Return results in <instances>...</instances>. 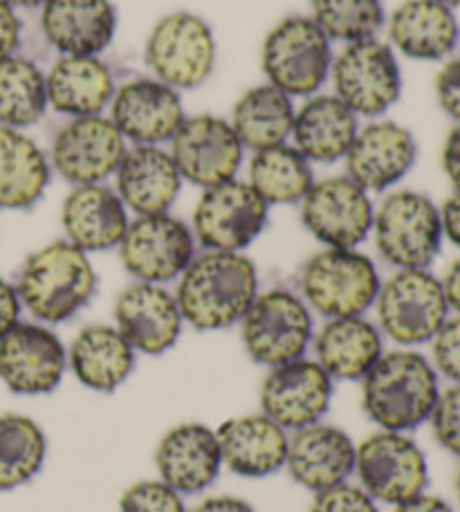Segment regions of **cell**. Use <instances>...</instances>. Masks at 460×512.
Wrapping results in <instances>:
<instances>
[{
	"instance_id": "8fae6325",
	"label": "cell",
	"mask_w": 460,
	"mask_h": 512,
	"mask_svg": "<svg viewBox=\"0 0 460 512\" xmlns=\"http://www.w3.org/2000/svg\"><path fill=\"white\" fill-rule=\"evenodd\" d=\"M335 97L355 115L380 117L398 104L402 72L391 45L377 39L348 43L330 68Z\"/></svg>"
},
{
	"instance_id": "7bdbcfd3",
	"label": "cell",
	"mask_w": 460,
	"mask_h": 512,
	"mask_svg": "<svg viewBox=\"0 0 460 512\" xmlns=\"http://www.w3.org/2000/svg\"><path fill=\"white\" fill-rule=\"evenodd\" d=\"M436 99L443 111L460 124V57L447 61L436 77Z\"/></svg>"
},
{
	"instance_id": "d6986e66",
	"label": "cell",
	"mask_w": 460,
	"mask_h": 512,
	"mask_svg": "<svg viewBox=\"0 0 460 512\" xmlns=\"http://www.w3.org/2000/svg\"><path fill=\"white\" fill-rule=\"evenodd\" d=\"M115 328L135 353L162 355L178 344L184 317L178 299L158 283L137 281L119 292Z\"/></svg>"
},
{
	"instance_id": "603a6c76",
	"label": "cell",
	"mask_w": 460,
	"mask_h": 512,
	"mask_svg": "<svg viewBox=\"0 0 460 512\" xmlns=\"http://www.w3.org/2000/svg\"><path fill=\"white\" fill-rule=\"evenodd\" d=\"M155 465L160 479L180 495H200L223 470L216 429L202 423L171 427L155 450Z\"/></svg>"
},
{
	"instance_id": "3957f363",
	"label": "cell",
	"mask_w": 460,
	"mask_h": 512,
	"mask_svg": "<svg viewBox=\"0 0 460 512\" xmlns=\"http://www.w3.org/2000/svg\"><path fill=\"white\" fill-rule=\"evenodd\" d=\"M23 308L41 324H63L84 310L97 290L88 254L68 241H54L27 256L16 281Z\"/></svg>"
},
{
	"instance_id": "8d00e7d4",
	"label": "cell",
	"mask_w": 460,
	"mask_h": 512,
	"mask_svg": "<svg viewBox=\"0 0 460 512\" xmlns=\"http://www.w3.org/2000/svg\"><path fill=\"white\" fill-rule=\"evenodd\" d=\"M48 84L43 70L25 57L0 61V126L30 128L48 111Z\"/></svg>"
},
{
	"instance_id": "e0dca14e",
	"label": "cell",
	"mask_w": 460,
	"mask_h": 512,
	"mask_svg": "<svg viewBox=\"0 0 460 512\" xmlns=\"http://www.w3.org/2000/svg\"><path fill=\"white\" fill-rule=\"evenodd\" d=\"M333 393L335 380L321 364L299 358L268 371L261 384V411L292 434L324 420Z\"/></svg>"
},
{
	"instance_id": "ffe728a7",
	"label": "cell",
	"mask_w": 460,
	"mask_h": 512,
	"mask_svg": "<svg viewBox=\"0 0 460 512\" xmlns=\"http://www.w3.org/2000/svg\"><path fill=\"white\" fill-rule=\"evenodd\" d=\"M418 160V142L398 122H373L360 128L346 153V176L368 194H382L407 176Z\"/></svg>"
},
{
	"instance_id": "ac0fdd59",
	"label": "cell",
	"mask_w": 460,
	"mask_h": 512,
	"mask_svg": "<svg viewBox=\"0 0 460 512\" xmlns=\"http://www.w3.org/2000/svg\"><path fill=\"white\" fill-rule=\"evenodd\" d=\"M126 153L124 135L101 115L77 117L57 133L50 164L72 185H101L115 176Z\"/></svg>"
},
{
	"instance_id": "f35d334b",
	"label": "cell",
	"mask_w": 460,
	"mask_h": 512,
	"mask_svg": "<svg viewBox=\"0 0 460 512\" xmlns=\"http://www.w3.org/2000/svg\"><path fill=\"white\" fill-rule=\"evenodd\" d=\"M119 512H189L180 492L162 479H144L133 483L122 499Z\"/></svg>"
},
{
	"instance_id": "ee69618b",
	"label": "cell",
	"mask_w": 460,
	"mask_h": 512,
	"mask_svg": "<svg viewBox=\"0 0 460 512\" xmlns=\"http://www.w3.org/2000/svg\"><path fill=\"white\" fill-rule=\"evenodd\" d=\"M21 18L16 16L14 5L7 0H0V61L14 57V52L21 43Z\"/></svg>"
},
{
	"instance_id": "c3c4849f",
	"label": "cell",
	"mask_w": 460,
	"mask_h": 512,
	"mask_svg": "<svg viewBox=\"0 0 460 512\" xmlns=\"http://www.w3.org/2000/svg\"><path fill=\"white\" fill-rule=\"evenodd\" d=\"M191 512H256L250 501H245L241 497H229V495H220V497H209L193 508Z\"/></svg>"
},
{
	"instance_id": "9a60e30c",
	"label": "cell",
	"mask_w": 460,
	"mask_h": 512,
	"mask_svg": "<svg viewBox=\"0 0 460 512\" xmlns=\"http://www.w3.org/2000/svg\"><path fill=\"white\" fill-rule=\"evenodd\" d=\"M68 371V349L48 324L18 322L0 340V380L18 396H45Z\"/></svg>"
},
{
	"instance_id": "e575fe53",
	"label": "cell",
	"mask_w": 460,
	"mask_h": 512,
	"mask_svg": "<svg viewBox=\"0 0 460 512\" xmlns=\"http://www.w3.org/2000/svg\"><path fill=\"white\" fill-rule=\"evenodd\" d=\"M247 182L268 205H294L315 185V171L299 149L279 144L254 151Z\"/></svg>"
},
{
	"instance_id": "f546056e",
	"label": "cell",
	"mask_w": 460,
	"mask_h": 512,
	"mask_svg": "<svg viewBox=\"0 0 460 512\" xmlns=\"http://www.w3.org/2000/svg\"><path fill=\"white\" fill-rule=\"evenodd\" d=\"M137 353L115 326L81 328L68 349V369L86 389L113 393L131 378Z\"/></svg>"
},
{
	"instance_id": "816d5d0a",
	"label": "cell",
	"mask_w": 460,
	"mask_h": 512,
	"mask_svg": "<svg viewBox=\"0 0 460 512\" xmlns=\"http://www.w3.org/2000/svg\"><path fill=\"white\" fill-rule=\"evenodd\" d=\"M9 5L14 7H25V9H32V7H43L48 0H7Z\"/></svg>"
},
{
	"instance_id": "f6af8a7d",
	"label": "cell",
	"mask_w": 460,
	"mask_h": 512,
	"mask_svg": "<svg viewBox=\"0 0 460 512\" xmlns=\"http://www.w3.org/2000/svg\"><path fill=\"white\" fill-rule=\"evenodd\" d=\"M21 313L23 304L21 297H18L16 283L0 277V340L21 322Z\"/></svg>"
},
{
	"instance_id": "bcb514c9",
	"label": "cell",
	"mask_w": 460,
	"mask_h": 512,
	"mask_svg": "<svg viewBox=\"0 0 460 512\" xmlns=\"http://www.w3.org/2000/svg\"><path fill=\"white\" fill-rule=\"evenodd\" d=\"M443 169L449 182H452V187L460 191V124H456L445 137Z\"/></svg>"
},
{
	"instance_id": "8992f818",
	"label": "cell",
	"mask_w": 460,
	"mask_h": 512,
	"mask_svg": "<svg viewBox=\"0 0 460 512\" xmlns=\"http://www.w3.org/2000/svg\"><path fill=\"white\" fill-rule=\"evenodd\" d=\"M377 328L402 349L429 344L449 310L443 281L431 270H395L375 299Z\"/></svg>"
},
{
	"instance_id": "f907efd6",
	"label": "cell",
	"mask_w": 460,
	"mask_h": 512,
	"mask_svg": "<svg viewBox=\"0 0 460 512\" xmlns=\"http://www.w3.org/2000/svg\"><path fill=\"white\" fill-rule=\"evenodd\" d=\"M440 281H443L449 310H452L454 315H460V259H456L452 265H449L445 277Z\"/></svg>"
},
{
	"instance_id": "6da1fadb",
	"label": "cell",
	"mask_w": 460,
	"mask_h": 512,
	"mask_svg": "<svg viewBox=\"0 0 460 512\" xmlns=\"http://www.w3.org/2000/svg\"><path fill=\"white\" fill-rule=\"evenodd\" d=\"M259 295V272L243 252L205 250L178 279L176 299L184 324L196 331H223L241 324Z\"/></svg>"
},
{
	"instance_id": "9c48e42d",
	"label": "cell",
	"mask_w": 460,
	"mask_h": 512,
	"mask_svg": "<svg viewBox=\"0 0 460 512\" xmlns=\"http://www.w3.org/2000/svg\"><path fill=\"white\" fill-rule=\"evenodd\" d=\"M355 474L377 504L389 506H400L429 486V463L422 447L411 436L386 429L357 443Z\"/></svg>"
},
{
	"instance_id": "d6a6232c",
	"label": "cell",
	"mask_w": 460,
	"mask_h": 512,
	"mask_svg": "<svg viewBox=\"0 0 460 512\" xmlns=\"http://www.w3.org/2000/svg\"><path fill=\"white\" fill-rule=\"evenodd\" d=\"M52 180L48 155L30 135L0 126V209H30Z\"/></svg>"
},
{
	"instance_id": "5bb4252c",
	"label": "cell",
	"mask_w": 460,
	"mask_h": 512,
	"mask_svg": "<svg viewBox=\"0 0 460 512\" xmlns=\"http://www.w3.org/2000/svg\"><path fill=\"white\" fill-rule=\"evenodd\" d=\"M373 200L348 176L315 182L301 200V223L326 248H357L373 232Z\"/></svg>"
},
{
	"instance_id": "5b68a950",
	"label": "cell",
	"mask_w": 460,
	"mask_h": 512,
	"mask_svg": "<svg viewBox=\"0 0 460 512\" xmlns=\"http://www.w3.org/2000/svg\"><path fill=\"white\" fill-rule=\"evenodd\" d=\"M373 236L395 270H429L445 241L440 207L422 191H393L375 209Z\"/></svg>"
},
{
	"instance_id": "2e32d148",
	"label": "cell",
	"mask_w": 460,
	"mask_h": 512,
	"mask_svg": "<svg viewBox=\"0 0 460 512\" xmlns=\"http://www.w3.org/2000/svg\"><path fill=\"white\" fill-rule=\"evenodd\" d=\"M245 146L223 117H187L171 140V158L182 180L202 189L236 178Z\"/></svg>"
},
{
	"instance_id": "ba28073f",
	"label": "cell",
	"mask_w": 460,
	"mask_h": 512,
	"mask_svg": "<svg viewBox=\"0 0 460 512\" xmlns=\"http://www.w3.org/2000/svg\"><path fill=\"white\" fill-rule=\"evenodd\" d=\"M333 68L330 39L308 16H290L263 43V72L270 86L290 97H310Z\"/></svg>"
},
{
	"instance_id": "681fc988",
	"label": "cell",
	"mask_w": 460,
	"mask_h": 512,
	"mask_svg": "<svg viewBox=\"0 0 460 512\" xmlns=\"http://www.w3.org/2000/svg\"><path fill=\"white\" fill-rule=\"evenodd\" d=\"M395 512H454V510L445 499L422 492V495L404 501L400 506H395Z\"/></svg>"
},
{
	"instance_id": "ab89813d",
	"label": "cell",
	"mask_w": 460,
	"mask_h": 512,
	"mask_svg": "<svg viewBox=\"0 0 460 512\" xmlns=\"http://www.w3.org/2000/svg\"><path fill=\"white\" fill-rule=\"evenodd\" d=\"M427 423L431 425L438 445L447 454L460 459V384L440 389Z\"/></svg>"
},
{
	"instance_id": "74e56055",
	"label": "cell",
	"mask_w": 460,
	"mask_h": 512,
	"mask_svg": "<svg viewBox=\"0 0 460 512\" xmlns=\"http://www.w3.org/2000/svg\"><path fill=\"white\" fill-rule=\"evenodd\" d=\"M312 21L330 41L375 39L384 27L382 0H310Z\"/></svg>"
},
{
	"instance_id": "277c9868",
	"label": "cell",
	"mask_w": 460,
	"mask_h": 512,
	"mask_svg": "<svg viewBox=\"0 0 460 512\" xmlns=\"http://www.w3.org/2000/svg\"><path fill=\"white\" fill-rule=\"evenodd\" d=\"M382 279L373 259L357 248H326L303 263L301 299L321 317H357L375 306Z\"/></svg>"
},
{
	"instance_id": "52a82bcc",
	"label": "cell",
	"mask_w": 460,
	"mask_h": 512,
	"mask_svg": "<svg viewBox=\"0 0 460 512\" xmlns=\"http://www.w3.org/2000/svg\"><path fill=\"white\" fill-rule=\"evenodd\" d=\"M312 335V310L299 295L283 288L259 292L241 319L245 353L268 369L306 358Z\"/></svg>"
},
{
	"instance_id": "cb8c5ba5",
	"label": "cell",
	"mask_w": 460,
	"mask_h": 512,
	"mask_svg": "<svg viewBox=\"0 0 460 512\" xmlns=\"http://www.w3.org/2000/svg\"><path fill=\"white\" fill-rule=\"evenodd\" d=\"M223 468L243 479H265L285 470L290 432L272 418L245 414L225 420L216 429Z\"/></svg>"
},
{
	"instance_id": "44dd1931",
	"label": "cell",
	"mask_w": 460,
	"mask_h": 512,
	"mask_svg": "<svg viewBox=\"0 0 460 512\" xmlns=\"http://www.w3.org/2000/svg\"><path fill=\"white\" fill-rule=\"evenodd\" d=\"M187 120L178 90L158 79H135L115 90L110 122L135 144L160 146L171 142Z\"/></svg>"
},
{
	"instance_id": "d4e9b609",
	"label": "cell",
	"mask_w": 460,
	"mask_h": 512,
	"mask_svg": "<svg viewBox=\"0 0 460 512\" xmlns=\"http://www.w3.org/2000/svg\"><path fill=\"white\" fill-rule=\"evenodd\" d=\"M41 27L63 57H99L115 39L117 9L110 0H48Z\"/></svg>"
},
{
	"instance_id": "4316f807",
	"label": "cell",
	"mask_w": 460,
	"mask_h": 512,
	"mask_svg": "<svg viewBox=\"0 0 460 512\" xmlns=\"http://www.w3.org/2000/svg\"><path fill=\"white\" fill-rule=\"evenodd\" d=\"M128 209L115 189L101 185H79L63 200L61 225L66 241L90 252L115 250L128 230Z\"/></svg>"
},
{
	"instance_id": "7402d4cb",
	"label": "cell",
	"mask_w": 460,
	"mask_h": 512,
	"mask_svg": "<svg viewBox=\"0 0 460 512\" xmlns=\"http://www.w3.org/2000/svg\"><path fill=\"white\" fill-rule=\"evenodd\" d=\"M357 445L342 427L319 420L290 434L285 470L310 492L346 483L355 474Z\"/></svg>"
},
{
	"instance_id": "60d3db41",
	"label": "cell",
	"mask_w": 460,
	"mask_h": 512,
	"mask_svg": "<svg viewBox=\"0 0 460 512\" xmlns=\"http://www.w3.org/2000/svg\"><path fill=\"white\" fill-rule=\"evenodd\" d=\"M431 344V364L438 376L460 384V315H449Z\"/></svg>"
},
{
	"instance_id": "7dc6e473",
	"label": "cell",
	"mask_w": 460,
	"mask_h": 512,
	"mask_svg": "<svg viewBox=\"0 0 460 512\" xmlns=\"http://www.w3.org/2000/svg\"><path fill=\"white\" fill-rule=\"evenodd\" d=\"M440 223L445 239L460 250V191L454 189V194L440 205Z\"/></svg>"
},
{
	"instance_id": "1f68e13d",
	"label": "cell",
	"mask_w": 460,
	"mask_h": 512,
	"mask_svg": "<svg viewBox=\"0 0 460 512\" xmlns=\"http://www.w3.org/2000/svg\"><path fill=\"white\" fill-rule=\"evenodd\" d=\"M48 104L70 117L99 115L113 102V72L99 57H61L45 75Z\"/></svg>"
},
{
	"instance_id": "4dcf8cb0",
	"label": "cell",
	"mask_w": 460,
	"mask_h": 512,
	"mask_svg": "<svg viewBox=\"0 0 460 512\" xmlns=\"http://www.w3.org/2000/svg\"><path fill=\"white\" fill-rule=\"evenodd\" d=\"M360 131L357 115L335 95L310 97L294 113L292 140L310 162L330 164L346 158Z\"/></svg>"
},
{
	"instance_id": "d590c367",
	"label": "cell",
	"mask_w": 460,
	"mask_h": 512,
	"mask_svg": "<svg viewBox=\"0 0 460 512\" xmlns=\"http://www.w3.org/2000/svg\"><path fill=\"white\" fill-rule=\"evenodd\" d=\"M48 459V436L25 414L0 416V492L30 483Z\"/></svg>"
},
{
	"instance_id": "db71d44e",
	"label": "cell",
	"mask_w": 460,
	"mask_h": 512,
	"mask_svg": "<svg viewBox=\"0 0 460 512\" xmlns=\"http://www.w3.org/2000/svg\"><path fill=\"white\" fill-rule=\"evenodd\" d=\"M456 497H458V504H460V470L456 474Z\"/></svg>"
},
{
	"instance_id": "4fadbf2b",
	"label": "cell",
	"mask_w": 460,
	"mask_h": 512,
	"mask_svg": "<svg viewBox=\"0 0 460 512\" xmlns=\"http://www.w3.org/2000/svg\"><path fill=\"white\" fill-rule=\"evenodd\" d=\"M196 236L180 218L167 214L137 216L119 243V259L128 274L144 283L176 281L196 256Z\"/></svg>"
},
{
	"instance_id": "7a4b0ae2",
	"label": "cell",
	"mask_w": 460,
	"mask_h": 512,
	"mask_svg": "<svg viewBox=\"0 0 460 512\" xmlns=\"http://www.w3.org/2000/svg\"><path fill=\"white\" fill-rule=\"evenodd\" d=\"M438 393L440 376L427 355L384 351L362 380V407L377 429L409 434L427 423Z\"/></svg>"
},
{
	"instance_id": "836d02e7",
	"label": "cell",
	"mask_w": 460,
	"mask_h": 512,
	"mask_svg": "<svg viewBox=\"0 0 460 512\" xmlns=\"http://www.w3.org/2000/svg\"><path fill=\"white\" fill-rule=\"evenodd\" d=\"M292 97L270 84L254 86L238 99L232 113V128L243 146L263 151L285 144L294 124Z\"/></svg>"
},
{
	"instance_id": "7c38bea8",
	"label": "cell",
	"mask_w": 460,
	"mask_h": 512,
	"mask_svg": "<svg viewBox=\"0 0 460 512\" xmlns=\"http://www.w3.org/2000/svg\"><path fill=\"white\" fill-rule=\"evenodd\" d=\"M270 205L250 182L229 180L209 187L193 212V236L205 250L243 252L268 225Z\"/></svg>"
},
{
	"instance_id": "30bf717a",
	"label": "cell",
	"mask_w": 460,
	"mask_h": 512,
	"mask_svg": "<svg viewBox=\"0 0 460 512\" xmlns=\"http://www.w3.org/2000/svg\"><path fill=\"white\" fill-rule=\"evenodd\" d=\"M146 63L173 90H196L216 66V39L207 21L189 12L164 16L146 41Z\"/></svg>"
},
{
	"instance_id": "484cf974",
	"label": "cell",
	"mask_w": 460,
	"mask_h": 512,
	"mask_svg": "<svg viewBox=\"0 0 460 512\" xmlns=\"http://www.w3.org/2000/svg\"><path fill=\"white\" fill-rule=\"evenodd\" d=\"M117 194L126 209L137 216L167 214L176 205L182 176L171 153L151 144H135L126 149L115 171Z\"/></svg>"
},
{
	"instance_id": "f1b7e54d",
	"label": "cell",
	"mask_w": 460,
	"mask_h": 512,
	"mask_svg": "<svg viewBox=\"0 0 460 512\" xmlns=\"http://www.w3.org/2000/svg\"><path fill=\"white\" fill-rule=\"evenodd\" d=\"M382 353V331L364 315L326 319L315 337V360L333 380L362 382Z\"/></svg>"
},
{
	"instance_id": "b9f144b4",
	"label": "cell",
	"mask_w": 460,
	"mask_h": 512,
	"mask_svg": "<svg viewBox=\"0 0 460 512\" xmlns=\"http://www.w3.org/2000/svg\"><path fill=\"white\" fill-rule=\"evenodd\" d=\"M310 512H380L377 501L360 483H339V486L315 492Z\"/></svg>"
},
{
	"instance_id": "f5cc1de1",
	"label": "cell",
	"mask_w": 460,
	"mask_h": 512,
	"mask_svg": "<svg viewBox=\"0 0 460 512\" xmlns=\"http://www.w3.org/2000/svg\"><path fill=\"white\" fill-rule=\"evenodd\" d=\"M438 3L447 5L449 9H460V0H438Z\"/></svg>"
},
{
	"instance_id": "83f0119b",
	"label": "cell",
	"mask_w": 460,
	"mask_h": 512,
	"mask_svg": "<svg viewBox=\"0 0 460 512\" xmlns=\"http://www.w3.org/2000/svg\"><path fill=\"white\" fill-rule=\"evenodd\" d=\"M389 41L409 59L443 61L458 48L460 23L438 0H407L391 14Z\"/></svg>"
}]
</instances>
